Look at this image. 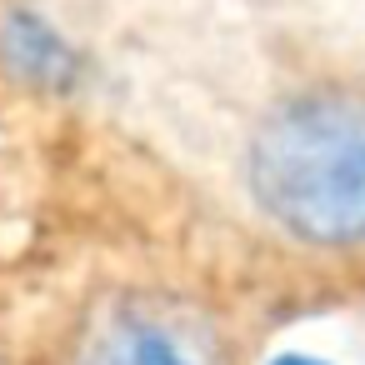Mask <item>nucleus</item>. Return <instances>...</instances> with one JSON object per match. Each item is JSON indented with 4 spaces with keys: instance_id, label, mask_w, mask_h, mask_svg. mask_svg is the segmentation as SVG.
<instances>
[{
    "instance_id": "obj_1",
    "label": "nucleus",
    "mask_w": 365,
    "mask_h": 365,
    "mask_svg": "<svg viewBox=\"0 0 365 365\" xmlns=\"http://www.w3.org/2000/svg\"><path fill=\"white\" fill-rule=\"evenodd\" d=\"M250 185L290 235L365 240V101L310 96L275 110L250 150Z\"/></svg>"
},
{
    "instance_id": "obj_2",
    "label": "nucleus",
    "mask_w": 365,
    "mask_h": 365,
    "mask_svg": "<svg viewBox=\"0 0 365 365\" xmlns=\"http://www.w3.org/2000/svg\"><path fill=\"white\" fill-rule=\"evenodd\" d=\"M81 365H225V350L190 305L135 295L96 315Z\"/></svg>"
},
{
    "instance_id": "obj_3",
    "label": "nucleus",
    "mask_w": 365,
    "mask_h": 365,
    "mask_svg": "<svg viewBox=\"0 0 365 365\" xmlns=\"http://www.w3.org/2000/svg\"><path fill=\"white\" fill-rule=\"evenodd\" d=\"M275 365H320V360H305V355H285V360H275Z\"/></svg>"
}]
</instances>
